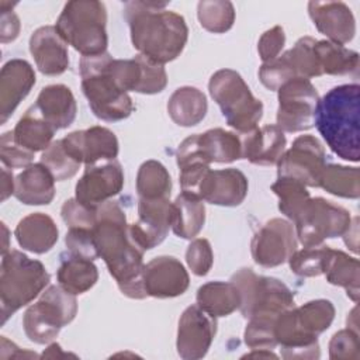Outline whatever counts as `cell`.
Returning a JSON list of instances; mask_svg holds the SVG:
<instances>
[{"instance_id":"obj_35","label":"cell","mask_w":360,"mask_h":360,"mask_svg":"<svg viewBox=\"0 0 360 360\" xmlns=\"http://www.w3.org/2000/svg\"><path fill=\"white\" fill-rule=\"evenodd\" d=\"M315 53L318 56L322 73L332 76L356 75L359 70V53L343 45L328 39L315 42Z\"/></svg>"},{"instance_id":"obj_42","label":"cell","mask_w":360,"mask_h":360,"mask_svg":"<svg viewBox=\"0 0 360 360\" xmlns=\"http://www.w3.org/2000/svg\"><path fill=\"white\" fill-rule=\"evenodd\" d=\"M315 42L316 39L312 37H302L290 51H287L298 77L311 79L323 75L315 53Z\"/></svg>"},{"instance_id":"obj_23","label":"cell","mask_w":360,"mask_h":360,"mask_svg":"<svg viewBox=\"0 0 360 360\" xmlns=\"http://www.w3.org/2000/svg\"><path fill=\"white\" fill-rule=\"evenodd\" d=\"M30 52L42 75L58 76L69 66L68 44L52 25L39 27L32 32L30 38Z\"/></svg>"},{"instance_id":"obj_30","label":"cell","mask_w":360,"mask_h":360,"mask_svg":"<svg viewBox=\"0 0 360 360\" xmlns=\"http://www.w3.org/2000/svg\"><path fill=\"white\" fill-rule=\"evenodd\" d=\"M55 132L56 129L42 118L35 105L27 110L13 129L14 141L31 153L45 150L52 143Z\"/></svg>"},{"instance_id":"obj_32","label":"cell","mask_w":360,"mask_h":360,"mask_svg":"<svg viewBox=\"0 0 360 360\" xmlns=\"http://www.w3.org/2000/svg\"><path fill=\"white\" fill-rule=\"evenodd\" d=\"M174 218L172 229L183 239H193L200 233L205 222V207L197 194L181 191L174 202Z\"/></svg>"},{"instance_id":"obj_16","label":"cell","mask_w":360,"mask_h":360,"mask_svg":"<svg viewBox=\"0 0 360 360\" xmlns=\"http://www.w3.org/2000/svg\"><path fill=\"white\" fill-rule=\"evenodd\" d=\"M217 333V318L201 307L190 305L179 319L177 353L184 360L202 359Z\"/></svg>"},{"instance_id":"obj_37","label":"cell","mask_w":360,"mask_h":360,"mask_svg":"<svg viewBox=\"0 0 360 360\" xmlns=\"http://www.w3.org/2000/svg\"><path fill=\"white\" fill-rule=\"evenodd\" d=\"M319 187L328 193L343 198H359L360 195V172L359 167L342 165H326Z\"/></svg>"},{"instance_id":"obj_25","label":"cell","mask_w":360,"mask_h":360,"mask_svg":"<svg viewBox=\"0 0 360 360\" xmlns=\"http://www.w3.org/2000/svg\"><path fill=\"white\" fill-rule=\"evenodd\" d=\"M45 121L56 131L68 128L76 118L77 105L73 93L65 84L44 87L34 104Z\"/></svg>"},{"instance_id":"obj_43","label":"cell","mask_w":360,"mask_h":360,"mask_svg":"<svg viewBox=\"0 0 360 360\" xmlns=\"http://www.w3.org/2000/svg\"><path fill=\"white\" fill-rule=\"evenodd\" d=\"M294 77H298V75L287 52L273 60L264 62L259 69V79L262 84L273 91H277L285 82Z\"/></svg>"},{"instance_id":"obj_36","label":"cell","mask_w":360,"mask_h":360,"mask_svg":"<svg viewBox=\"0 0 360 360\" xmlns=\"http://www.w3.org/2000/svg\"><path fill=\"white\" fill-rule=\"evenodd\" d=\"M136 193L139 198L145 200L169 198L172 193V179L167 169L153 159L143 162L136 174Z\"/></svg>"},{"instance_id":"obj_28","label":"cell","mask_w":360,"mask_h":360,"mask_svg":"<svg viewBox=\"0 0 360 360\" xmlns=\"http://www.w3.org/2000/svg\"><path fill=\"white\" fill-rule=\"evenodd\" d=\"M195 142L200 153L208 162L231 163L242 159L240 138L222 128L208 129L204 134H195Z\"/></svg>"},{"instance_id":"obj_12","label":"cell","mask_w":360,"mask_h":360,"mask_svg":"<svg viewBox=\"0 0 360 360\" xmlns=\"http://www.w3.org/2000/svg\"><path fill=\"white\" fill-rule=\"evenodd\" d=\"M277 93V127L283 132H301L315 125L319 94L309 79L294 77Z\"/></svg>"},{"instance_id":"obj_3","label":"cell","mask_w":360,"mask_h":360,"mask_svg":"<svg viewBox=\"0 0 360 360\" xmlns=\"http://www.w3.org/2000/svg\"><path fill=\"white\" fill-rule=\"evenodd\" d=\"M360 86L330 89L316 107L315 125L333 153L349 162L360 159Z\"/></svg>"},{"instance_id":"obj_13","label":"cell","mask_w":360,"mask_h":360,"mask_svg":"<svg viewBox=\"0 0 360 360\" xmlns=\"http://www.w3.org/2000/svg\"><path fill=\"white\" fill-rule=\"evenodd\" d=\"M326 155L322 143L312 135L295 138L291 148L284 150L277 162L278 177H290L309 187H319Z\"/></svg>"},{"instance_id":"obj_11","label":"cell","mask_w":360,"mask_h":360,"mask_svg":"<svg viewBox=\"0 0 360 360\" xmlns=\"http://www.w3.org/2000/svg\"><path fill=\"white\" fill-rule=\"evenodd\" d=\"M295 222L298 240L308 246H319L325 239L343 236L352 224L350 212L322 197L309 198Z\"/></svg>"},{"instance_id":"obj_21","label":"cell","mask_w":360,"mask_h":360,"mask_svg":"<svg viewBox=\"0 0 360 360\" xmlns=\"http://www.w3.org/2000/svg\"><path fill=\"white\" fill-rule=\"evenodd\" d=\"M308 13L318 31L330 42L345 45L354 38L356 21L352 10L342 1H309Z\"/></svg>"},{"instance_id":"obj_48","label":"cell","mask_w":360,"mask_h":360,"mask_svg":"<svg viewBox=\"0 0 360 360\" xmlns=\"http://www.w3.org/2000/svg\"><path fill=\"white\" fill-rule=\"evenodd\" d=\"M0 158L3 166L13 169V167H27L31 165L34 159V153L21 148L15 141L13 131L4 132L0 138Z\"/></svg>"},{"instance_id":"obj_33","label":"cell","mask_w":360,"mask_h":360,"mask_svg":"<svg viewBox=\"0 0 360 360\" xmlns=\"http://www.w3.org/2000/svg\"><path fill=\"white\" fill-rule=\"evenodd\" d=\"M56 276L62 288L77 295L89 291L97 283L98 270L93 260L70 253L62 259Z\"/></svg>"},{"instance_id":"obj_8","label":"cell","mask_w":360,"mask_h":360,"mask_svg":"<svg viewBox=\"0 0 360 360\" xmlns=\"http://www.w3.org/2000/svg\"><path fill=\"white\" fill-rule=\"evenodd\" d=\"M208 90L229 127L240 135L257 128L263 115V104L252 94L236 70H217L210 79Z\"/></svg>"},{"instance_id":"obj_41","label":"cell","mask_w":360,"mask_h":360,"mask_svg":"<svg viewBox=\"0 0 360 360\" xmlns=\"http://www.w3.org/2000/svg\"><path fill=\"white\" fill-rule=\"evenodd\" d=\"M41 163L51 172V174L56 181H62L73 177L82 165L65 149L62 139L53 141L42 152Z\"/></svg>"},{"instance_id":"obj_4","label":"cell","mask_w":360,"mask_h":360,"mask_svg":"<svg viewBox=\"0 0 360 360\" xmlns=\"http://www.w3.org/2000/svg\"><path fill=\"white\" fill-rule=\"evenodd\" d=\"M335 318L329 300H314L281 312L274 322V338L284 359H318V336Z\"/></svg>"},{"instance_id":"obj_6","label":"cell","mask_w":360,"mask_h":360,"mask_svg":"<svg viewBox=\"0 0 360 360\" xmlns=\"http://www.w3.org/2000/svg\"><path fill=\"white\" fill-rule=\"evenodd\" d=\"M49 284V273L35 259L20 250L3 255L0 266V314L1 325L20 308L28 305Z\"/></svg>"},{"instance_id":"obj_22","label":"cell","mask_w":360,"mask_h":360,"mask_svg":"<svg viewBox=\"0 0 360 360\" xmlns=\"http://www.w3.org/2000/svg\"><path fill=\"white\" fill-rule=\"evenodd\" d=\"M35 84V72L24 59H11L0 73V122L4 124Z\"/></svg>"},{"instance_id":"obj_7","label":"cell","mask_w":360,"mask_h":360,"mask_svg":"<svg viewBox=\"0 0 360 360\" xmlns=\"http://www.w3.org/2000/svg\"><path fill=\"white\" fill-rule=\"evenodd\" d=\"M107 11L101 1H68L56 20V31L62 39L83 56L107 52Z\"/></svg>"},{"instance_id":"obj_38","label":"cell","mask_w":360,"mask_h":360,"mask_svg":"<svg viewBox=\"0 0 360 360\" xmlns=\"http://www.w3.org/2000/svg\"><path fill=\"white\" fill-rule=\"evenodd\" d=\"M271 191L278 197V210L291 221L297 219L311 198L305 184L290 177H278L271 184Z\"/></svg>"},{"instance_id":"obj_53","label":"cell","mask_w":360,"mask_h":360,"mask_svg":"<svg viewBox=\"0 0 360 360\" xmlns=\"http://www.w3.org/2000/svg\"><path fill=\"white\" fill-rule=\"evenodd\" d=\"M66 356H75L69 353H63L60 346L58 343H51L46 350L42 353V357H66Z\"/></svg>"},{"instance_id":"obj_52","label":"cell","mask_w":360,"mask_h":360,"mask_svg":"<svg viewBox=\"0 0 360 360\" xmlns=\"http://www.w3.org/2000/svg\"><path fill=\"white\" fill-rule=\"evenodd\" d=\"M15 180L13 179V173L8 167L3 166L1 169V201H6L11 194H14Z\"/></svg>"},{"instance_id":"obj_27","label":"cell","mask_w":360,"mask_h":360,"mask_svg":"<svg viewBox=\"0 0 360 360\" xmlns=\"http://www.w3.org/2000/svg\"><path fill=\"white\" fill-rule=\"evenodd\" d=\"M14 235L22 249L42 255L51 250L58 242L59 231L49 215L42 212H32L20 219Z\"/></svg>"},{"instance_id":"obj_34","label":"cell","mask_w":360,"mask_h":360,"mask_svg":"<svg viewBox=\"0 0 360 360\" xmlns=\"http://www.w3.org/2000/svg\"><path fill=\"white\" fill-rule=\"evenodd\" d=\"M323 274L328 283L343 287L349 298L354 302L359 301L360 263L356 257H350L345 252L330 248Z\"/></svg>"},{"instance_id":"obj_47","label":"cell","mask_w":360,"mask_h":360,"mask_svg":"<svg viewBox=\"0 0 360 360\" xmlns=\"http://www.w3.org/2000/svg\"><path fill=\"white\" fill-rule=\"evenodd\" d=\"M186 262L195 276L208 274L214 263V253L210 242L204 238L194 239L186 250Z\"/></svg>"},{"instance_id":"obj_24","label":"cell","mask_w":360,"mask_h":360,"mask_svg":"<svg viewBox=\"0 0 360 360\" xmlns=\"http://www.w3.org/2000/svg\"><path fill=\"white\" fill-rule=\"evenodd\" d=\"M240 141L242 158L259 166L277 165L285 150V136L277 125L255 128L245 134Z\"/></svg>"},{"instance_id":"obj_14","label":"cell","mask_w":360,"mask_h":360,"mask_svg":"<svg viewBox=\"0 0 360 360\" xmlns=\"http://www.w3.org/2000/svg\"><path fill=\"white\" fill-rule=\"evenodd\" d=\"M297 250V235L292 224L281 218L267 221L253 236L252 257L262 267L280 266Z\"/></svg>"},{"instance_id":"obj_51","label":"cell","mask_w":360,"mask_h":360,"mask_svg":"<svg viewBox=\"0 0 360 360\" xmlns=\"http://www.w3.org/2000/svg\"><path fill=\"white\" fill-rule=\"evenodd\" d=\"M1 22H0V39L3 44L14 41L20 32V20L13 10H0Z\"/></svg>"},{"instance_id":"obj_44","label":"cell","mask_w":360,"mask_h":360,"mask_svg":"<svg viewBox=\"0 0 360 360\" xmlns=\"http://www.w3.org/2000/svg\"><path fill=\"white\" fill-rule=\"evenodd\" d=\"M274 322L276 318H250L243 338L248 347L253 349H274L277 346L276 338H274Z\"/></svg>"},{"instance_id":"obj_49","label":"cell","mask_w":360,"mask_h":360,"mask_svg":"<svg viewBox=\"0 0 360 360\" xmlns=\"http://www.w3.org/2000/svg\"><path fill=\"white\" fill-rule=\"evenodd\" d=\"M65 243L70 253L94 260L98 257V252L94 243L93 229L86 228H69Z\"/></svg>"},{"instance_id":"obj_45","label":"cell","mask_w":360,"mask_h":360,"mask_svg":"<svg viewBox=\"0 0 360 360\" xmlns=\"http://www.w3.org/2000/svg\"><path fill=\"white\" fill-rule=\"evenodd\" d=\"M329 357L332 360H359L360 359L359 330L346 328L336 332L329 342Z\"/></svg>"},{"instance_id":"obj_31","label":"cell","mask_w":360,"mask_h":360,"mask_svg":"<svg viewBox=\"0 0 360 360\" xmlns=\"http://www.w3.org/2000/svg\"><path fill=\"white\" fill-rule=\"evenodd\" d=\"M197 305L214 318L228 316L240 307V292L232 281H210L197 290Z\"/></svg>"},{"instance_id":"obj_10","label":"cell","mask_w":360,"mask_h":360,"mask_svg":"<svg viewBox=\"0 0 360 360\" xmlns=\"http://www.w3.org/2000/svg\"><path fill=\"white\" fill-rule=\"evenodd\" d=\"M77 314L76 295L58 285L48 287L22 316L27 338L38 345L51 343Z\"/></svg>"},{"instance_id":"obj_26","label":"cell","mask_w":360,"mask_h":360,"mask_svg":"<svg viewBox=\"0 0 360 360\" xmlns=\"http://www.w3.org/2000/svg\"><path fill=\"white\" fill-rule=\"evenodd\" d=\"M55 181L41 162L31 163L15 177L14 195L27 205H46L55 197Z\"/></svg>"},{"instance_id":"obj_50","label":"cell","mask_w":360,"mask_h":360,"mask_svg":"<svg viewBox=\"0 0 360 360\" xmlns=\"http://www.w3.org/2000/svg\"><path fill=\"white\" fill-rule=\"evenodd\" d=\"M285 44V34L280 25L267 30L259 39L257 51L260 59L264 62L276 59Z\"/></svg>"},{"instance_id":"obj_1","label":"cell","mask_w":360,"mask_h":360,"mask_svg":"<svg viewBox=\"0 0 360 360\" xmlns=\"http://www.w3.org/2000/svg\"><path fill=\"white\" fill-rule=\"evenodd\" d=\"M127 224L125 212L117 201H105L97 207V221L93 228L98 257L104 260L120 291L135 300L146 298L142 283L143 253Z\"/></svg>"},{"instance_id":"obj_19","label":"cell","mask_w":360,"mask_h":360,"mask_svg":"<svg viewBox=\"0 0 360 360\" xmlns=\"http://www.w3.org/2000/svg\"><path fill=\"white\" fill-rule=\"evenodd\" d=\"M62 143L77 162L86 166L115 159L120 149L115 134L100 125L70 132L62 138Z\"/></svg>"},{"instance_id":"obj_18","label":"cell","mask_w":360,"mask_h":360,"mask_svg":"<svg viewBox=\"0 0 360 360\" xmlns=\"http://www.w3.org/2000/svg\"><path fill=\"white\" fill-rule=\"evenodd\" d=\"M142 283L148 297L173 298L186 292L190 277L180 260L173 256H159L143 266Z\"/></svg>"},{"instance_id":"obj_20","label":"cell","mask_w":360,"mask_h":360,"mask_svg":"<svg viewBox=\"0 0 360 360\" xmlns=\"http://www.w3.org/2000/svg\"><path fill=\"white\" fill-rule=\"evenodd\" d=\"M248 179L238 169H210L198 187L202 201L222 207H236L248 195Z\"/></svg>"},{"instance_id":"obj_40","label":"cell","mask_w":360,"mask_h":360,"mask_svg":"<svg viewBox=\"0 0 360 360\" xmlns=\"http://www.w3.org/2000/svg\"><path fill=\"white\" fill-rule=\"evenodd\" d=\"M330 248L325 245L308 246L302 250H295L288 259L290 269L300 277H316L323 274Z\"/></svg>"},{"instance_id":"obj_17","label":"cell","mask_w":360,"mask_h":360,"mask_svg":"<svg viewBox=\"0 0 360 360\" xmlns=\"http://www.w3.org/2000/svg\"><path fill=\"white\" fill-rule=\"evenodd\" d=\"M174 218V205L169 198L138 201V222L129 224V231L138 245L145 249H153L165 240Z\"/></svg>"},{"instance_id":"obj_54","label":"cell","mask_w":360,"mask_h":360,"mask_svg":"<svg viewBox=\"0 0 360 360\" xmlns=\"http://www.w3.org/2000/svg\"><path fill=\"white\" fill-rule=\"evenodd\" d=\"M243 357H255V359H277V356L274 353H271L270 349H253L252 353L245 354Z\"/></svg>"},{"instance_id":"obj_2","label":"cell","mask_w":360,"mask_h":360,"mask_svg":"<svg viewBox=\"0 0 360 360\" xmlns=\"http://www.w3.org/2000/svg\"><path fill=\"white\" fill-rule=\"evenodd\" d=\"M166 6L167 3L139 0L127 1L124 6L134 48L160 65L174 60L188 38L183 15L166 10Z\"/></svg>"},{"instance_id":"obj_55","label":"cell","mask_w":360,"mask_h":360,"mask_svg":"<svg viewBox=\"0 0 360 360\" xmlns=\"http://www.w3.org/2000/svg\"><path fill=\"white\" fill-rule=\"evenodd\" d=\"M1 228H3V239H4V245L1 248V256L7 253V249H8V245H7V240H8V229L4 224H1Z\"/></svg>"},{"instance_id":"obj_9","label":"cell","mask_w":360,"mask_h":360,"mask_svg":"<svg viewBox=\"0 0 360 360\" xmlns=\"http://www.w3.org/2000/svg\"><path fill=\"white\" fill-rule=\"evenodd\" d=\"M231 281L240 292V312L246 319L277 318L294 307V292L280 280L256 274L243 267L232 274Z\"/></svg>"},{"instance_id":"obj_39","label":"cell","mask_w":360,"mask_h":360,"mask_svg":"<svg viewBox=\"0 0 360 360\" xmlns=\"http://www.w3.org/2000/svg\"><path fill=\"white\" fill-rule=\"evenodd\" d=\"M197 17L204 30L222 34L235 22V7L226 0H202L197 4Z\"/></svg>"},{"instance_id":"obj_46","label":"cell","mask_w":360,"mask_h":360,"mask_svg":"<svg viewBox=\"0 0 360 360\" xmlns=\"http://www.w3.org/2000/svg\"><path fill=\"white\" fill-rule=\"evenodd\" d=\"M60 215L69 228L93 229L97 221V208H90L76 198H69L63 202Z\"/></svg>"},{"instance_id":"obj_15","label":"cell","mask_w":360,"mask_h":360,"mask_svg":"<svg viewBox=\"0 0 360 360\" xmlns=\"http://www.w3.org/2000/svg\"><path fill=\"white\" fill-rule=\"evenodd\" d=\"M122 187L124 172L120 162L117 159L104 160L86 166L76 184L75 198L90 208H97L117 195Z\"/></svg>"},{"instance_id":"obj_29","label":"cell","mask_w":360,"mask_h":360,"mask_svg":"<svg viewBox=\"0 0 360 360\" xmlns=\"http://www.w3.org/2000/svg\"><path fill=\"white\" fill-rule=\"evenodd\" d=\"M208 103L205 94L191 86L179 87L167 103V112L172 121L180 127H194L207 114Z\"/></svg>"},{"instance_id":"obj_5","label":"cell","mask_w":360,"mask_h":360,"mask_svg":"<svg viewBox=\"0 0 360 360\" xmlns=\"http://www.w3.org/2000/svg\"><path fill=\"white\" fill-rule=\"evenodd\" d=\"M112 56L108 52L82 56L79 70L82 76V90L93 114L108 122L121 121L134 111L132 98L121 90L110 75Z\"/></svg>"}]
</instances>
